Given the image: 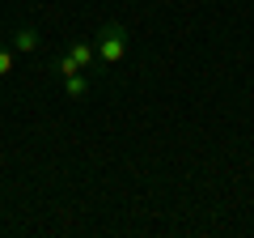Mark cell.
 I'll list each match as a JSON object with an SVG mask.
<instances>
[{
	"label": "cell",
	"instance_id": "obj_1",
	"mask_svg": "<svg viewBox=\"0 0 254 238\" xmlns=\"http://www.w3.org/2000/svg\"><path fill=\"white\" fill-rule=\"evenodd\" d=\"M127 26H119V21H106V26L93 34V47H98V60L106 68H119L127 60V51H131V43H127Z\"/></svg>",
	"mask_w": 254,
	"mask_h": 238
},
{
	"label": "cell",
	"instance_id": "obj_2",
	"mask_svg": "<svg viewBox=\"0 0 254 238\" xmlns=\"http://www.w3.org/2000/svg\"><path fill=\"white\" fill-rule=\"evenodd\" d=\"M64 51L72 55L76 64H81V73H89L93 68V60H98V47L93 43H85V38H68V47H64Z\"/></svg>",
	"mask_w": 254,
	"mask_h": 238
},
{
	"label": "cell",
	"instance_id": "obj_3",
	"mask_svg": "<svg viewBox=\"0 0 254 238\" xmlns=\"http://www.w3.org/2000/svg\"><path fill=\"white\" fill-rule=\"evenodd\" d=\"M38 43H43V38H38L34 26H17L13 30V51H38Z\"/></svg>",
	"mask_w": 254,
	"mask_h": 238
},
{
	"label": "cell",
	"instance_id": "obj_4",
	"mask_svg": "<svg viewBox=\"0 0 254 238\" xmlns=\"http://www.w3.org/2000/svg\"><path fill=\"white\" fill-rule=\"evenodd\" d=\"M64 90H68V98H72V102H85V98H89V77H85V73L64 77Z\"/></svg>",
	"mask_w": 254,
	"mask_h": 238
},
{
	"label": "cell",
	"instance_id": "obj_5",
	"mask_svg": "<svg viewBox=\"0 0 254 238\" xmlns=\"http://www.w3.org/2000/svg\"><path fill=\"white\" fill-rule=\"evenodd\" d=\"M51 73H60V77H72V73H81V64H76L72 55L64 51V55H55V64H51Z\"/></svg>",
	"mask_w": 254,
	"mask_h": 238
},
{
	"label": "cell",
	"instance_id": "obj_6",
	"mask_svg": "<svg viewBox=\"0 0 254 238\" xmlns=\"http://www.w3.org/2000/svg\"><path fill=\"white\" fill-rule=\"evenodd\" d=\"M13 64H17V51H13V47H0V81L13 73Z\"/></svg>",
	"mask_w": 254,
	"mask_h": 238
}]
</instances>
